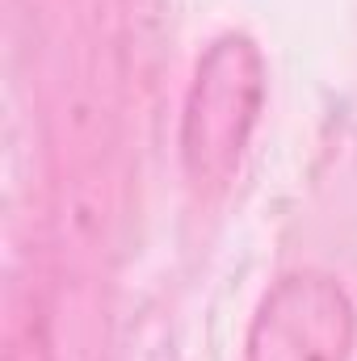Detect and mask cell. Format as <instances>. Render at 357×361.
Wrapping results in <instances>:
<instances>
[{"label":"cell","mask_w":357,"mask_h":361,"mask_svg":"<svg viewBox=\"0 0 357 361\" xmlns=\"http://www.w3.org/2000/svg\"><path fill=\"white\" fill-rule=\"evenodd\" d=\"M265 55L248 34H219L185 92L181 109V164L198 185L236 177L265 105Z\"/></svg>","instance_id":"obj_1"},{"label":"cell","mask_w":357,"mask_h":361,"mask_svg":"<svg viewBox=\"0 0 357 361\" xmlns=\"http://www.w3.org/2000/svg\"><path fill=\"white\" fill-rule=\"evenodd\" d=\"M4 361H55L51 349V332H47V315L30 302V311H21L8 328V349Z\"/></svg>","instance_id":"obj_3"},{"label":"cell","mask_w":357,"mask_h":361,"mask_svg":"<svg viewBox=\"0 0 357 361\" xmlns=\"http://www.w3.org/2000/svg\"><path fill=\"white\" fill-rule=\"evenodd\" d=\"M357 311L337 277L315 269L282 277L253 315L244 361H349Z\"/></svg>","instance_id":"obj_2"}]
</instances>
